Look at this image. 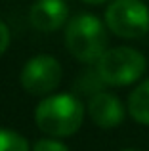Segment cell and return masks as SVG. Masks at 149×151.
<instances>
[{"label": "cell", "mask_w": 149, "mask_h": 151, "mask_svg": "<svg viewBox=\"0 0 149 151\" xmlns=\"http://www.w3.org/2000/svg\"><path fill=\"white\" fill-rule=\"evenodd\" d=\"M84 121V105L73 94H54L37 105L34 122L52 138L73 136Z\"/></svg>", "instance_id": "obj_1"}, {"label": "cell", "mask_w": 149, "mask_h": 151, "mask_svg": "<svg viewBox=\"0 0 149 151\" xmlns=\"http://www.w3.org/2000/svg\"><path fill=\"white\" fill-rule=\"evenodd\" d=\"M107 29L103 21L92 14H78L67 23L65 44L71 55L82 63H94L107 50Z\"/></svg>", "instance_id": "obj_2"}, {"label": "cell", "mask_w": 149, "mask_h": 151, "mask_svg": "<svg viewBox=\"0 0 149 151\" xmlns=\"http://www.w3.org/2000/svg\"><path fill=\"white\" fill-rule=\"evenodd\" d=\"M147 61L142 52L130 46L105 50V54L96 61V75L101 82L111 86H128L145 73Z\"/></svg>", "instance_id": "obj_3"}, {"label": "cell", "mask_w": 149, "mask_h": 151, "mask_svg": "<svg viewBox=\"0 0 149 151\" xmlns=\"http://www.w3.org/2000/svg\"><path fill=\"white\" fill-rule=\"evenodd\" d=\"M105 25L120 38H140L149 31V8L142 0H113L105 10Z\"/></svg>", "instance_id": "obj_4"}, {"label": "cell", "mask_w": 149, "mask_h": 151, "mask_svg": "<svg viewBox=\"0 0 149 151\" xmlns=\"http://www.w3.org/2000/svg\"><path fill=\"white\" fill-rule=\"evenodd\" d=\"M61 63L54 55L40 54L31 58L21 69V86L31 96L52 94L61 82Z\"/></svg>", "instance_id": "obj_5"}, {"label": "cell", "mask_w": 149, "mask_h": 151, "mask_svg": "<svg viewBox=\"0 0 149 151\" xmlns=\"http://www.w3.org/2000/svg\"><path fill=\"white\" fill-rule=\"evenodd\" d=\"M69 8L65 0H37L29 10V21L40 33H54L65 25Z\"/></svg>", "instance_id": "obj_6"}, {"label": "cell", "mask_w": 149, "mask_h": 151, "mask_svg": "<svg viewBox=\"0 0 149 151\" xmlns=\"http://www.w3.org/2000/svg\"><path fill=\"white\" fill-rule=\"evenodd\" d=\"M124 105L115 94L97 92L88 103V115L94 124L101 128H115L124 121Z\"/></svg>", "instance_id": "obj_7"}, {"label": "cell", "mask_w": 149, "mask_h": 151, "mask_svg": "<svg viewBox=\"0 0 149 151\" xmlns=\"http://www.w3.org/2000/svg\"><path fill=\"white\" fill-rule=\"evenodd\" d=\"M128 113L140 124L149 126V78L138 84L128 96Z\"/></svg>", "instance_id": "obj_8"}, {"label": "cell", "mask_w": 149, "mask_h": 151, "mask_svg": "<svg viewBox=\"0 0 149 151\" xmlns=\"http://www.w3.org/2000/svg\"><path fill=\"white\" fill-rule=\"evenodd\" d=\"M0 151H29V142L15 130L0 128Z\"/></svg>", "instance_id": "obj_9"}, {"label": "cell", "mask_w": 149, "mask_h": 151, "mask_svg": "<svg viewBox=\"0 0 149 151\" xmlns=\"http://www.w3.org/2000/svg\"><path fill=\"white\" fill-rule=\"evenodd\" d=\"M33 151H69L67 145L61 144L56 138H44V140H38L33 145Z\"/></svg>", "instance_id": "obj_10"}, {"label": "cell", "mask_w": 149, "mask_h": 151, "mask_svg": "<svg viewBox=\"0 0 149 151\" xmlns=\"http://www.w3.org/2000/svg\"><path fill=\"white\" fill-rule=\"evenodd\" d=\"M8 46H10V29H8V25L0 19V55L8 50Z\"/></svg>", "instance_id": "obj_11"}, {"label": "cell", "mask_w": 149, "mask_h": 151, "mask_svg": "<svg viewBox=\"0 0 149 151\" xmlns=\"http://www.w3.org/2000/svg\"><path fill=\"white\" fill-rule=\"evenodd\" d=\"M82 2H86V4H94V6H97V4H103V2H107V0H82Z\"/></svg>", "instance_id": "obj_12"}, {"label": "cell", "mask_w": 149, "mask_h": 151, "mask_svg": "<svg viewBox=\"0 0 149 151\" xmlns=\"http://www.w3.org/2000/svg\"><path fill=\"white\" fill-rule=\"evenodd\" d=\"M124 151H136V149H124Z\"/></svg>", "instance_id": "obj_13"}]
</instances>
